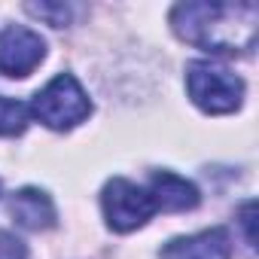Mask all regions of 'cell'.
Wrapping results in <instances>:
<instances>
[{"mask_svg":"<svg viewBox=\"0 0 259 259\" xmlns=\"http://www.w3.org/2000/svg\"><path fill=\"white\" fill-rule=\"evenodd\" d=\"M171 28L189 46L213 55H250L259 34V7L241 4H207L189 0L171 10Z\"/></svg>","mask_w":259,"mask_h":259,"instance_id":"6da1fadb","label":"cell"},{"mask_svg":"<svg viewBox=\"0 0 259 259\" xmlns=\"http://www.w3.org/2000/svg\"><path fill=\"white\" fill-rule=\"evenodd\" d=\"M31 113L52 132H70V128L89 119L92 101L73 73H58L46 89L34 95Z\"/></svg>","mask_w":259,"mask_h":259,"instance_id":"7a4b0ae2","label":"cell"},{"mask_svg":"<svg viewBox=\"0 0 259 259\" xmlns=\"http://www.w3.org/2000/svg\"><path fill=\"white\" fill-rule=\"evenodd\" d=\"M186 92L204 113H235L244 101V79L217 61H192L186 67Z\"/></svg>","mask_w":259,"mask_h":259,"instance_id":"3957f363","label":"cell"},{"mask_svg":"<svg viewBox=\"0 0 259 259\" xmlns=\"http://www.w3.org/2000/svg\"><path fill=\"white\" fill-rule=\"evenodd\" d=\"M101 207H104L107 226L113 232H122V235L147 226L150 217L156 213V201H153L150 189L125 180V177L107 180V186L101 192Z\"/></svg>","mask_w":259,"mask_h":259,"instance_id":"277c9868","label":"cell"},{"mask_svg":"<svg viewBox=\"0 0 259 259\" xmlns=\"http://www.w3.org/2000/svg\"><path fill=\"white\" fill-rule=\"evenodd\" d=\"M46 58V40L22 25L0 31V73L4 76H28Z\"/></svg>","mask_w":259,"mask_h":259,"instance_id":"5b68a950","label":"cell"},{"mask_svg":"<svg viewBox=\"0 0 259 259\" xmlns=\"http://www.w3.org/2000/svg\"><path fill=\"white\" fill-rule=\"evenodd\" d=\"M159 259H232V238L226 229L213 226V229L168 241Z\"/></svg>","mask_w":259,"mask_h":259,"instance_id":"8992f818","label":"cell"},{"mask_svg":"<svg viewBox=\"0 0 259 259\" xmlns=\"http://www.w3.org/2000/svg\"><path fill=\"white\" fill-rule=\"evenodd\" d=\"M10 217L28 232H43L55 226V204L43 189L25 186L10 195Z\"/></svg>","mask_w":259,"mask_h":259,"instance_id":"52a82bcc","label":"cell"},{"mask_svg":"<svg viewBox=\"0 0 259 259\" xmlns=\"http://www.w3.org/2000/svg\"><path fill=\"white\" fill-rule=\"evenodd\" d=\"M150 195L156 201V210H192L198 204V189L195 183H189L186 177L174 174V171H156L150 180Z\"/></svg>","mask_w":259,"mask_h":259,"instance_id":"ba28073f","label":"cell"},{"mask_svg":"<svg viewBox=\"0 0 259 259\" xmlns=\"http://www.w3.org/2000/svg\"><path fill=\"white\" fill-rule=\"evenodd\" d=\"M25 128H28V107L22 101H13V98L0 95V138L22 135Z\"/></svg>","mask_w":259,"mask_h":259,"instance_id":"9c48e42d","label":"cell"},{"mask_svg":"<svg viewBox=\"0 0 259 259\" xmlns=\"http://www.w3.org/2000/svg\"><path fill=\"white\" fill-rule=\"evenodd\" d=\"M25 10H28L34 19L49 22L52 28H64V25H70V16H73V10H70L67 4H25Z\"/></svg>","mask_w":259,"mask_h":259,"instance_id":"30bf717a","label":"cell"},{"mask_svg":"<svg viewBox=\"0 0 259 259\" xmlns=\"http://www.w3.org/2000/svg\"><path fill=\"white\" fill-rule=\"evenodd\" d=\"M238 223L244 229V238H247V247L253 250L256 247V232H253V223H256V201H244L241 210H238Z\"/></svg>","mask_w":259,"mask_h":259,"instance_id":"8fae6325","label":"cell"},{"mask_svg":"<svg viewBox=\"0 0 259 259\" xmlns=\"http://www.w3.org/2000/svg\"><path fill=\"white\" fill-rule=\"evenodd\" d=\"M0 259H28V250L16 235L0 232Z\"/></svg>","mask_w":259,"mask_h":259,"instance_id":"7c38bea8","label":"cell"}]
</instances>
